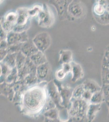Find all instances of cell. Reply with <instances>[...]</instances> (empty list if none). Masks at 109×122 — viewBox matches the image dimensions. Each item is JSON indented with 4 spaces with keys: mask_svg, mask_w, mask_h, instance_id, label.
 <instances>
[{
    "mask_svg": "<svg viewBox=\"0 0 109 122\" xmlns=\"http://www.w3.org/2000/svg\"><path fill=\"white\" fill-rule=\"evenodd\" d=\"M47 83L45 81H43L30 86L21 95L25 113L30 115L37 114L41 110L48 96L46 89Z\"/></svg>",
    "mask_w": 109,
    "mask_h": 122,
    "instance_id": "1",
    "label": "cell"
},
{
    "mask_svg": "<svg viewBox=\"0 0 109 122\" xmlns=\"http://www.w3.org/2000/svg\"><path fill=\"white\" fill-rule=\"evenodd\" d=\"M87 14V7L83 2L73 0L70 2L68 7V19L71 21H82Z\"/></svg>",
    "mask_w": 109,
    "mask_h": 122,
    "instance_id": "2",
    "label": "cell"
},
{
    "mask_svg": "<svg viewBox=\"0 0 109 122\" xmlns=\"http://www.w3.org/2000/svg\"><path fill=\"white\" fill-rule=\"evenodd\" d=\"M43 8L36 18L39 26L44 28H49L54 25L55 17L54 13L48 5L44 3Z\"/></svg>",
    "mask_w": 109,
    "mask_h": 122,
    "instance_id": "3",
    "label": "cell"
},
{
    "mask_svg": "<svg viewBox=\"0 0 109 122\" xmlns=\"http://www.w3.org/2000/svg\"><path fill=\"white\" fill-rule=\"evenodd\" d=\"M32 41L39 51L44 53L51 46L52 40L48 32H42L36 35Z\"/></svg>",
    "mask_w": 109,
    "mask_h": 122,
    "instance_id": "4",
    "label": "cell"
},
{
    "mask_svg": "<svg viewBox=\"0 0 109 122\" xmlns=\"http://www.w3.org/2000/svg\"><path fill=\"white\" fill-rule=\"evenodd\" d=\"M66 0H52L49 1L50 4L54 7L59 19L64 20L68 19V7L70 2Z\"/></svg>",
    "mask_w": 109,
    "mask_h": 122,
    "instance_id": "5",
    "label": "cell"
},
{
    "mask_svg": "<svg viewBox=\"0 0 109 122\" xmlns=\"http://www.w3.org/2000/svg\"><path fill=\"white\" fill-rule=\"evenodd\" d=\"M6 40L9 45H12L25 43L29 39L26 31L20 33L11 31L7 33Z\"/></svg>",
    "mask_w": 109,
    "mask_h": 122,
    "instance_id": "6",
    "label": "cell"
},
{
    "mask_svg": "<svg viewBox=\"0 0 109 122\" xmlns=\"http://www.w3.org/2000/svg\"><path fill=\"white\" fill-rule=\"evenodd\" d=\"M73 99L74 100L73 101L72 107L69 110V115L73 117L79 113H86L90 103L83 99Z\"/></svg>",
    "mask_w": 109,
    "mask_h": 122,
    "instance_id": "7",
    "label": "cell"
},
{
    "mask_svg": "<svg viewBox=\"0 0 109 122\" xmlns=\"http://www.w3.org/2000/svg\"><path fill=\"white\" fill-rule=\"evenodd\" d=\"M36 68L37 66L33 64L29 57H27L24 66L18 71V81L23 80L28 75L31 74L36 73Z\"/></svg>",
    "mask_w": 109,
    "mask_h": 122,
    "instance_id": "8",
    "label": "cell"
},
{
    "mask_svg": "<svg viewBox=\"0 0 109 122\" xmlns=\"http://www.w3.org/2000/svg\"><path fill=\"white\" fill-rule=\"evenodd\" d=\"M46 89L48 96L51 99L57 103H61L62 100L61 96L57 85L54 82V80H51L47 83L46 86Z\"/></svg>",
    "mask_w": 109,
    "mask_h": 122,
    "instance_id": "9",
    "label": "cell"
},
{
    "mask_svg": "<svg viewBox=\"0 0 109 122\" xmlns=\"http://www.w3.org/2000/svg\"><path fill=\"white\" fill-rule=\"evenodd\" d=\"M54 82L57 85L59 91V94L62 99V103L64 101L66 103H68L70 99H71L73 97V90L68 86H64L61 83H59V81L54 80Z\"/></svg>",
    "mask_w": 109,
    "mask_h": 122,
    "instance_id": "10",
    "label": "cell"
},
{
    "mask_svg": "<svg viewBox=\"0 0 109 122\" xmlns=\"http://www.w3.org/2000/svg\"><path fill=\"white\" fill-rule=\"evenodd\" d=\"M51 71V67L50 64L47 62L37 67L36 76L39 81H45L44 80L50 75Z\"/></svg>",
    "mask_w": 109,
    "mask_h": 122,
    "instance_id": "11",
    "label": "cell"
},
{
    "mask_svg": "<svg viewBox=\"0 0 109 122\" xmlns=\"http://www.w3.org/2000/svg\"><path fill=\"white\" fill-rule=\"evenodd\" d=\"M28 10V8L26 7H19L17 9V20L16 25H25L31 20Z\"/></svg>",
    "mask_w": 109,
    "mask_h": 122,
    "instance_id": "12",
    "label": "cell"
},
{
    "mask_svg": "<svg viewBox=\"0 0 109 122\" xmlns=\"http://www.w3.org/2000/svg\"><path fill=\"white\" fill-rule=\"evenodd\" d=\"M72 66V78L71 81L73 83L80 80L84 77V72L83 68L80 64L73 61L71 63Z\"/></svg>",
    "mask_w": 109,
    "mask_h": 122,
    "instance_id": "13",
    "label": "cell"
},
{
    "mask_svg": "<svg viewBox=\"0 0 109 122\" xmlns=\"http://www.w3.org/2000/svg\"><path fill=\"white\" fill-rule=\"evenodd\" d=\"M21 51L26 57H29L37 53L39 51L35 46L32 41L31 42L28 41L22 44Z\"/></svg>",
    "mask_w": 109,
    "mask_h": 122,
    "instance_id": "14",
    "label": "cell"
},
{
    "mask_svg": "<svg viewBox=\"0 0 109 122\" xmlns=\"http://www.w3.org/2000/svg\"><path fill=\"white\" fill-rule=\"evenodd\" d=\"M82 84L83 85L85 90L90 92L93 94L100 91L102 89V87L93 79H86Z\"/></svg>",
    "mask_w": 109,
    "mask_h": 122,
    "instance_id": "15",
    "label": "cell"
},
{
    "mask_svg": "<svg viewBox=\"0 0 109 122\" xmlns=\"http://www.w3.org/2000/svg\"><path fill=\"white\" fill-rule=\"evenodd\" d=\"M73 61V53L70 50L62 49L59 52V64H71Z\"/></svg>",
    "mask_w": 109,
    "mask_h": 122,
    "instance_id": "16",
    "label": "cell"
},
{
    "mask_svg": "<svg viewBox=\"0 0 109 122\" xmlns=\"http://www.w3.org/2000/svg\"><path fill=\"white\" fill-rule=\"evenodd\" d=\"M101 104H89L86 112L89 122H92L94 119L97 114L101 110Z\"/></svg>",
    "mask_w": 109,
    "mask_h": 122,
    "instance_id": "17",
    "label": "cell"
},
{
    "mask_svg": "<svg viewBox=\"0 0 109 122\" xmlns=\"http://www.w3.org/2000/svg\"><path fill=\"white\" fill-rule=\"evenodd\" d=\"M29 58L35 65L37 67L48 62L44 53L40 51L37 52Z\"/></svg>",
    "mask_w": 109,
    "mask_h": 122,
    "instance_id": "18",
    "label": "cell"
},
{
    "mask_svg": "<svg viewBox=\"0 0 109 122\" xmlns=\"http://www.w3.org/2000/svg\"><path fill=\"white\" fill-rule=\"evenodd\" d=\"M17 53H9L3 60L0 62L5 64L12 70L16 67V59Z\"/></svg>",
    "mask_w": 109,
    "mask_h": 122,
    "instance_id": "19",
    "label": "cell"
},
{
    "mask_svg": "<svg viewBox=\"0 0 109 122\" xmlns=\"http://www.w3.org/2000/svg\"><path fill=\"white\" fill-rule=\"evenodd\" d=\"M43 8V5L40 4H36L28 8V14L31 18H36Z\"/></svg>",
    "mask_w": 109,
    "mask_h": 122,
    "instance_id": "20",
    "label": "cell"
},
{
    "mask_svg": "<svg viewBox=\"0 0 109 122\" xmlns=\"http://www.w3.org/2000/svg\"><path fill=\"white\" fill-rule=\"evenodd\" d=\"M105 99L102 89L101 91L93 94L90 103L94 104H101L105 102Z\"/></svg>",
    "mask_w": 109,
    "mask_h": 122,
    "instance_id": "21",
    "label": "cell"
},
{
    "mask_svg": "<svg viewBox=\"0 0 109 122\" xmlns=\"http://www.w3.org/2000/svg\"><path fill=\"white\" fill-rule=\"evenodd\" d=\"M27 57L25 56L21 51L17 53L16 59V68L19 71L25 64Z\"/></svg>",
    "mask_w": 109,
    "mask_h": 122,
    "instance_id": "22",
    "label": "cell"
},
{
    "mask_svg": "<svg viewBox=\"0 0 109 122\" xmlns=\"http://www.w3.org/2000/svg\"><path fill=\"white\" fill-rule=\"evenodd\" d=\"M18 78V71L16 67L11 70V72L6 78L5 82L8 84L14 83L15 81H17Z\"/></svg>",
    "mask_w": 109,
    "mask_h": 122,
    "instance_id": "23",
    "label": "cell"
},
{
    "mask_svg": "<svg viewBox=\"0 0 109 122\" xmlns=\"http://www.w3.org/2000/svg\"><path fill=\"white\" fill-rule=\"evenodd\" d=\"M92 10L93 16H98L104 14L106 11V9L96 0L93 6Z\"/></svg>",
    "mask_w": 109,
    "mask_h": 122,
    "instance_id": "24",
    "label": "cell"
},
{
    "mask_svg": "<svg viewBox=\"0 0 109 122\" xmlns=\"http://www.w3.org/2000/svg\"><path fill=\"white\" fill-rule=\"evenodd\" d=\"M94 19L98 23L101 25H109V12L106 10L104 14L100 16H94Z\"/></svg>",
    "mask_w": 109,
    "mask_h": 122,
    "instance_id": "25",
    "label": "cell"
},
{
    "mask_svg": "<svg viewBox=\"0 0 109 122\" xmlns=\"http://www.w3.org/2000/svg\"><path fill=\"white\" fill-rule=\"evenodd\" d=\"M3 18L6 21L11 22L15 25H16L17 20V14L16 11H8Z\"/></svg>",
    "mask_w": 109,
    "mask_h": 122,
    "instance_id": "26",
    "label": "cell"
},
{
    "mask_svg": "<svg viewBox=\"0 0 109 122\" xmlns=\"http://www.w3.org/2000/svg\"><path fill=\"white\" fill-rule=\"evenodd\" d=\"M0 80L1 81L3 79H4L5 81L6 78L10 73L11 70L8 66L6 65L5 64L1 62L0 63Z\"/></svg>",
    "mask_w": 109,
    "mask_h": 122,
    "instance_id": "27",
    "label": "cell"
},
{
    "mask_svg": "<svg viewBox=\"0 0 109 122\" xmlns=\"http://www.w3.org/2000/svg\"><path fill=\"white\" fill-rule=\"evenodd\" d=\"M85 91V90L83 85H79L73 90L72 98L75 99H82V97Z\"/></svg>",
    "mask_w": 109,
    "mask_h": 122,
    "instance_id": "28",
    "label": "cell"
},
{
    "mask_svg": "<svg viewBox=\"0 0 109 122\" xmlns=\"http://www.w3.org/2000/svg\"><path fill=\"white\" fill-rule=\"evenodd\" d=\"M15 25L11 22L6 21L3 17L0 20V27L7 33L13 31Z\"/></svg>",
    "mask_w": 109,
    "mask_h": 122,
    "instance_id": "29",
    "label": "cell"
},
{
    "mask_svg": "<svg viewBox=\"0 0 109 122\" xmlns=\"http://www.w3.org/2000/svg\"><path fill=\"white\" fill-rule=\"evenodd\" d=\"M101 79L103 85H109V69L107 67L102 66Z\"/></svg>",
    "mask_w": 109,
    "mask_h": 122,
    "instance_id": "30",
    "label": "cell"
},
{
    "mask_svg": "<svg viewBox=\"0 0 109 122\" xmlns=\"http://www.w3.org/2000/svg\"><path fill=\"white\" fill-rule=\"evenodd\" d=\"M31 26V20L26 24L25 25H17L14 26L13 31L16 33H22V32L26 31L27 30L30 28Z\"/></svg>",
    "mask_w": 109,
    "mask_h": 122,
    "instance_id": "31",
    "label": "cell"
},
{
    "mask_svg": "<svg viewBox=\"0 0 109 122\" xmlns=\"http://www.w3.org/2000/svg\"><path fill=\"white\" fill-rule=\"evenodd\" d=\"M46 118L51 120L57 119L58 117V112L55 109L52 108L44 113Z\"/></svg>",
    "mask_w": 109,
    "mask_h": 122,
    "instance_id": "32",
    "label": "cell"
},
{
    "mask_svg": "<svg viewBox=\"0 0 109 122\" xmlns=\"http://www.w3.org/2000/svg\"><path fill=\"white\" fill-rule=\"evenodd\" d=\"M67 74L64 71L62 68H61L57 70L55 73V77L57 80L60 81L64 79L67 75Z\"/></svg>",
    "mask_w": 109,
    "mask_h": 122,
    "instance_id": "33",
    "label": "cell"
},
{
    "mask_svg": "<svg viewBox=\"0 0 109 122\" xmlns=\"http://www.w3.org/2000/svg\"><path fill=\"white\" fill-rule=\"evenodd\" d=\"M102 91L104 94L105 102H109V85H103Z\"/></svg>",
    "mask_w": 109,
    "mask_h": 122,
    "instance_id": "34",
    "label": "cell"
},
{
    "mask_svg": "<svg viewBox=\"0 0 109 122\" xmlns=\"http://www.w3.org/2000/svg\"><path fill=\"white\" fill-rule=\"evenodd\" d=\"M93 93H91L90 92L85 90L83 94L82 99L90 103L91 98L93 96Z\"/></svg>",
    "mask_w": 109,
    "mask_h": 122,
    "instance_id": "35",
    "label": "cell"
},
{
    "mask_svg": "<svg viewBox=\"0 0 109 122\" xmlns=\"http://www.w3.org/2000/svg\"><path fill=\"white\" fill-rule=\"evenodd\" d=\"M109 64V51H105L103 60L102 66H106Z\"/></svg>",
    "mask_w": 109,
    "mask_h": 122,
    "instance_id": "36",
    "label": "cell"
},
{
    "mask_svg": "<svg viewBox=\"0 0 109 122\" xmlns=\"http://www.w3.org/2000/svg\"><path fill=\"white\" fill-rule=\"evenodd\" d=\"M63 70L67 74L71 73L72 70V66L71 64H64L62 65V68Z\"/></svg>",
    "mask_w": 109,
    "mask_h": 122,
    "instance_id": "37",
    "label": "cell"
},
{
    "mask_svg": "<svg viewBox=\"0 0 109 122\" xmlns=\"http://www.w3.org/2000/svg\"><path fill=\"white\" fill-rule=\"evenodd\" d=\"M0 50H7L9 46L8 43L7 42L6 40L0 41Z\"/></svg>",
    "mask_w": 109,
    "mask_h": 122,
    "instance_id": "38",
    "label": "cell"
},
{
    "mask_svg": "<svg viewBox=\"0 0 109 122\" xmlns=\"http://www.w3.org/2000/svg\"><path fill=\"white\" fill-rule=\"evenodd\" d=\"M7 36V33H6L1 27H0V41L6 40Z\"/></svg>",
    "mask_w": 109,
    "mask_h": 122,
    "instance_id": "39",
    "label": "cell"
},
{
    "mask_svg": "<svg viewBox=\"0 0 109 122\" xmlns=\"http://www.w3.org/2000/svg\"><path fill=\"white\" fill-rule=\"evenodd\" d=\"M0 61H2L5 57L7 56V55L8 54V52L7 51V50H0Z\"/></svg>",
    "mask_w": 109,
    "mask_h": 122,
    "instance_id": "40",
    "label": "cell"
},
{
    "mask_svg": "<svg viewBox=\"0 0 109 122\" xmlns=\"http://www.w3.org/2000/svg\"><path fill=\"white\" fill-rule=\"evenodd\" d=\"M106 10L109 12V0H107V5Z\"/></svg>",
    "mask_w": 109,
    "mask_h": 122,
    "instance_id": "41",
    "label": "cell"
},
{
    "mask_svg": "<svg viewBox=\"0 0 109 122\" xmlns=\"http://www.w3.org/2000/svg\"><path fill=\"white\" fill-rule=\"evenodd\" d=\"M105 103H106L107 106H108V110H109V112H108V118L109 119V102L107 101V102H105Z\"/></svg>",
    "mask_w": 109,
    "mask_h": 122,
    "instance_id": "42",
    "label": "cell"
},
{
    "mask_svg": "<svg viewBox=\"0 0 109 122\" xmlns=\"http://www.w3.org/2000/svg\"><path fill=\"white\" fill-rule=\"evenodd\" d=\"M73 122V118H70V119L68 120V121H60V122Z\"/></svg>",
    "mask_w": 109,
    "mask_h": 122,
    "instance_id": "43",
    "label": "cell"
},
{
    "mask_svg": "<svg viewBox=\"0 0 109 122\" xmlns=\"http://www.w3.org/2000/svg\"><path fill=\"white\" fill-rule=\"evenodd\" d=\"M106 51H109V45L107 46L106 48Z\"/></svg>",
    "mask_w": 109,
    "mask_h": 122,
    "instance_id": "44",
    "label": "cell"
},
{
    "mask_svg": "<svg viewBox=\"0 0 109 122\" xmlns=\"http://www.w3.org/2000/svg\"><path fill=\"white\" fill-rule=\"evenodd\" d=\"M106 67H107V68H109V64H108V65L107 66H106Z\"/></svg>",
    "mask_w": 109,
    "mask_h": 122,
    "instance_id": "45",
    "label": "cell"
}]
</instances>
